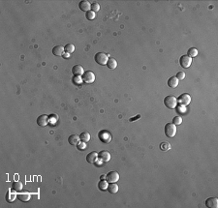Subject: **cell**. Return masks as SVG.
Returning <instances> with one entry per match:
<instances>
[{
  "mask_svg": "<svg viewBox=\"0 0 218 208\" xmlns=\"http://www.w3.org/2000/svg\"><path fill=\"white\" fill-rule=\"evenodd\" d=\"M164 105L170 109H174L177 108V99L175 96H172V95L167 96L165 97V99H164Z\"/></svg>",
  "mask_w": 218,
  "mask_h": 208,
  "instance_id": "6da1fadb",
  "label": "cell"
},
{
  "mask_svg": "<svg viewBox=\"0 0 218 208\" xmlns=\"http://www.w3.org/2000/svg\"><path fill=\"white\" fill-rule=\"evenodd\" d=\"M164 132L168 137H174L177 134V126L172 123H167L164 127Z\"/></svg>",
  "mask_w": 218,
  "mask_h": 208,
  "instance_id": "7a4b0ae2",
  "label": "cell"
},
{
  "mask_svg": "<svg viewBox=\"0 0 218 208\" xmlns=\"http://www.w3.org/2000/svg\"><path fill=\"white\" fill-rule=\"evenodd\" d=\"M94 59L96 61V63L99 64V65H107L108 62V55L104 52H97L94 56Z\"/></svg>",
  "mask_w": 218,
  "mask_h": 208,
  "instance_id": "3957f363",
  "label": "cell"
},
{
  "mask_svg": "<svg viewBox=\"0 0 218 208\" xmlns=\"http://www.w3.org/2000/svg\"><path fill=\"white\" fill-rule=\"evenodd\" d=\"M81 78H83V82H86V83H92V82H94V80H95V75H94V73L91 71L84 72L83 75L81 76Z\"/></svg>",
  "mask_w": 218,
  "mask_h": 208,
  "instance_id": "277c9868",
  "label": "cell"
},
{
  "mask_svg": "<svg viewBox=\"0 0 218 208\" xmlns=\"http://www.w3.org/2000/svg\"><path fill=\"white\" fill-rule=\"evenodd\" d=\"M177 102L179 103L180 106H187L189 104L191 103V97H190V95L187 94V93L181 94L180 96H179V98L177 99Z\"/></svg>",
  "mask_w": 218,
  "mask_h": 208,
  "instance_id": "5b68a950",
  "label": "cell"
},
{
  "mask_svg": "<svg viewBox=\"0 0 218 208\" xmlns=\"http://www.w3.org/2000/svg\"><path fill=\"white\" fill-rule=\"evenodd\" d=\"M106 180L109 183H115L119 180V174L117 171H110L106 175Z\"/></svg>",
  "mask_w": 218,
  "mask_h": 208,
  "instance_id": "8992f818",
  "label": "cell"
},
{
  "mask_svg": "<svg viewBox=\"0 0 218 208\" xmlns=\"http://www.w3.org/2000/svg\"><path fill=\"white\" fill-rule=\"evenodd\" d=\"M192 63V58L190 56H188L187 54L182 55L179 59V64L182 68H189Z\"/></svg>",
  "mask_w": 218,
  "mask_h": 208,
  "instance_id": "52a82bcc",
  "label": "cell"
},
{
  "mask_svg": "<svg viewBox=\"0 0 218 208\" xmlns=\"http://www.w3.org/2000/svg\"><path fill=\"white\" fill-rule=\"evenodd\" d=\"M98 136H99V139H100L101 141H103L105 143H109L112 140L111 134H110L109 132H107V131H101L100 133H99Z\"/></svg>",
  "mask_w": 218,
  "mask_h": 208,
  "instance_id": "ba28073f",
  "label": "cell"
},
{
  "mask_svg": "<svg viewBox=\"0 0 218 208\" xmlns=\"http://www.w3.org/2000/svg\"><path fill=\"white\" fill-rule=\"evenodd\" d=\"M49 122H50V119H49V117H48V115L46 114H42L37 118V124L40 126V127H46V126H48V124H49Z\"/></svg>",
  "mask_w": 218,
  "mask_h": 208,
  "instance_id": "9c48e42d",
  "label": "cell"
},
{
  "mask_svg": "<svg viewBox=\"0 0 218 208\" xmlns=\"http://www.w3.org/2000/svg\"><path fill=\"white\" fill-rule=\"evenodd\" d=\"M206 206L208 208H217L218 207V198H208L205 202Z\"/></svg>",
  "mask_w": 218,
  "mask_h": 208,
  "instance_id": "30bf717a",
  "label": "cell"
},
{
  "mask_svg": "<svg viewBox=\"0 0 218 208\" xmlns=\"http://www.w3.org/2000/svg\"><path fill=\"white\" fill-rule=\"evenodd\" d=\"M98 157L103 163H107L111 160V154L107 150H103V151H101V152H99Z\"/></svg>",
  "mask_w": 218,
  "mask_h": 208,
  "instance_id": "8fae6325",
  "label": "cell"
},
{
  "mask_svg": "<svg viewBox=\"0 0 218 208\" xmlns=\"http://www.w3.org/2000/svg\"><path fill=\"white\" fill-rule=\"evenodd\" d=\"M79 8L83 11V12H88L91 9V4L89 3L87 0H83V1H81L80 3H79Z\"/></svg>",
  "mask_w": 218,
  "mask_h": 208,
  "instance_id": "7c38bea8",
  "label": "cell"
},
{
  "mask_svg": "<svg viewBox=\"0 0 218 208\" xmlns=\"http://www.w3.org/2000/svg\"><path fill=\"white\" fill-rule=\"evenodd\" d=\"M97 159H98V153H96L95 151L90 152L86 155V161L88 162L89 164H95Z\"/></svg>",
  "mask_w": 218,
  "mask_h": 208,
  "instance_id": "4fadbf2b",
  "label": "cell"
},
{
  "mask_svg": "<svg viewBox=\"0 0 218 208\" xmlns=\"http://www.w3.org/2000/svg\"><path fill=\"white\" fill-rule=\"evenodd\" d=\"M81 141L80 136L78 135H71V136L68 137V142L72 145H78Z\"/></svg>",
  "mask_w": 218,
  "mask_h": 208,
  "instance_id": "5bb4252c",
  "label": "cell"
},
{
  "mask_svg": "<svg viewBox=\"0 0 218 208\" xmlns=\"http://www.w3.org/2000/svg\"><path fill=\"white\" fill-rule=\"evenodd\" d=\"M72 73L74 76H83V73H84V70L83 68V66L81 65H75L74 67L72 68Z\"/></svg>",
  "mask_w": 218,
  "mask_h": 208,
  "instance_id": "9a60e30c",
  "label": "cell"
},
{
  "mask_svg": "<svg viewBox=\"0 0 218 208\" xmlns=\"http://www.w3.org/2000/svg\"><path fill=\"white\" fill-rule=\"evenodd\" d=\"M178 83H179V80H177V77H172L169 78L168 80V86L170 88H175V87H177Z\"/></svg>",
  "mask_w": 218,
  "mask_h": 208,
  "instance_id": "2e32d148",
  "label": "cell"
},
{
  "mask_svg": "<svg viewBox=\"0 0 218 208\" xmlns=\"http://www.w3.org/2000/svg\"><path fill=\"white\" fill-rule=\"evenodd\" d=\"M64 47L62 46H55L52 49V53L55 56H62L64 54Z\"/></svg>",
  "mask_w": 218,
  "mask_h": 208,
  "instance_id": "e0dca14e",
  "label": "cell"
},
{
  "mask_svg": "<svg viewBox=\"0 0 218 208\" xmlns=\"http://www.w3.org/2000/svg\"><path fill=\"white\" fill-rule=\"evenodd\" d=\"M18 199H19L22 202H26L30 199V194L27 192H23L21 194H18Z\"/></svg>",
  "mask_w": 218,
  "mask_h": 208,
  "instance_id": "ac0fdd59",
  "label": "cell"
},
{
  "mask_svg": "<svg viewBox=\"0 0 218 208\" xmlns=\"http://www.w3.org/2000/svg\"><path fill=\"white\" fill-rule=\"evenodd\" d=\"M18 198V195H17L16 193H14L13 191L9 190L6 194V200L8 202H13L15 199Z\"/></svg>",
  "mask_w": 218,
  "mask_h": 208,
  "instance_id": "d6986e66",
  "label": "cell"
},
{
  "mask_svg": "<svg viewBox=\"0 0 218 208\" xmlns=\"http://www.w3.org/2000/svg\"><path fill=\"white\" fill-rule=\"evenodd\" d=\"M107 67L111 70H114L117 67V61L115 60V58H109L107 62Z\"/></svg>",
  "mask_w": 218,
  "mask_h": 208,
  "instance_id": "ffe728a7",
  "label": "cell"
},
{
  "mask_svg": "<svg viewBox=\"0 0 218 208\" xmlns=\"http://www.w3.org/2000/svg\"><path fill=\"white\" fill-rule=\"evenodd\" d=\"M22 188H23V185H22L21 182H19V181L13 182L12 189L15 191V192H21V191L22 190Z\"/></svg>",
  "mask_w": 218,
  "mask_h": 208,
  "instance_id": "44dd1931",
  "label": "cell"
},
{
  "mask_svg": "<svg viewBox=\"0 0 218 208\" xmlns=\"http://www.w3.org/2000/svg\"><path fill=\"white\" fill-rule=\"evenodd\" d=\"M107 190L111 194H117L118 192V185L115 183H111V184H109Z\"/></svg>",
  "mask_w": 218,
  "mask_h": 208,
  "instance_id": "7402d4cb",
  "label": "cell"
},
{
  "mask_svg": "<svg viewBox=\"0 0 218 208\" xmlns=\"http://www.w3.org/2000/svg\"><path fill=\"white\" fill-rule=\"evenodd\" d=\"M80 139L83 142H88L90 140V134L88 132H83L81 135H80Z\"/></svg>",
  "mask_w": 218,
  "mask_h": 208,
  "instance_id": "603a6c76",
  "label": "cell"
},
{
  "mask_svg": "<svg viewBox=\"0 0 218 208\" xmlns=\"http://www.w3.org/2000/svg\"><path fill=\"white\" fill-rule=\"evenodd\" d=\"M64 51L68 53V54H72L73 52L75 51V46L73 44H67L66 46L64 47Z\"/></svg>",
  "mask_w": 218,
  "mask_h": 208,
  "instance_id": "cb8c5ba5",
  "label": "cell"
},
{
  "mask_svg": "<svg viewBox=\"0 0 218 208\" xmlns=\"http://www.w3.org/2000/svg\"><path fill=\"white\" fill-rule=\"evenodd\" d=\"M108 186H109V182L106 179L105 180H100V182L98 183V188L101 191H106L108 189Z\"/></svg>",
  "mask_w": 218,
  "mask_h": 208,
  "instance_id": "d4e9b609",
  "label": "cell"
},
{
  "mask_svg": "<svg viewBox=\"0 0 218 208\" xmlns=\"http://www.w3.org/2000/svg\"><path fill=\"white\" fill-rule=\"evenodd\" d=\"M172 148V145L170 144V142H167V141H164L162 143H160V149L164 151V152H167V151H169L170 149Z\"/></svg>",
  "mask_w": 218,
  "mask_h": 208,
  "instance_id": "484cf974",
  "label": "cell"
},
{
  "mask_svg": "<svg viewBox=\"0 0 218 208\" xmlns=\"http://www.w3.org/2000/svg\"><path fill=\"white\" fill-rule=\"evenodd\" d=\"M72 80H73V83L76 84V85H81V84L83 82V78H81V76H74Z\"/></svg>",
  "mask_w": 218,
  "mask_h": 208,
  "instance_id": "4316f807",
  "label": "cell"
},
{
  "mask_svg": "<svg viewBox=\"0 0 218 208\" xmlns=\"http://www.w3.org/2000/svg\"><path fill=\"white\" fill-rule=\"evenodd\" d=\"M187 55L190 56V57H195V56L198 55V49L196 47H191V49H188V52H187Z\"/></svg>",
  "mask_w": 218,
  "mask_h": 208,
  "instance_id": "83f0119b",
  "label": "cell"
},
{
  "mask_svg": "<svg viewBox=\"0 0 218 208\" xmlns=\"http://www.w3.org/2000/svg\"><path fill=\"white\" fill-rule=\"evenodd\" d=\"M96 16V13L93 12V11H88V12L86 13V19H88V21H92V19H94Z\"/></svg>",
  "mask_w": 218,
  "mask_h": 208,
  "instance_id": "f1b7e54d",
  "label": "cell"
},
{
  "mask_svg": "<svg viewBox=\"0 0 218 208\" xmlns=\"http://www.w3.org/2000/svg\"><path fill=\"white\" fill-rule=\"evenodd\" d=\"M181 123H182V118H181L180 116L174 117V119H172V124H175V126H177V125H180Z\"/></svg>",
  "mask_w": 218,
  "mask_h": 208,
  "instance_id": "f546056e",
  "label": "cell"
},
{
  "mask_svg": "<svg viewBox=\"0 0 218 208\" xmlns=\"http://www.w3.org/2000/svg\"><path fill=\"white\" fill-rule=\"evenodd\" d=\"M100 10V5H99L98 2H93L91 4V11L93 12H98V11Z\"/></svg>",
  "mask_w": 218,
  "mask_h": 208,
  "instance_id": "4dcf8cb0",
  "label": "cell"
},
{
  "mask_svg": "<svg viewBox=\"0 0 218 208\" xmlns=\"http://www.w3.org/2000/svg\"><path fill=\"white\" fill-rule=\"evenodd\" d=\"M177 78L178 80H182L185 78V73L184 72H178L177 74Z\"/></svg>",
  "mask_w": 218,
  "mask_h": 208,
  "instance_id": "1f68e13d",
  "label": "cell"
},
{
  "mask_svg": "<svg viewBox=\"0 0 218 208\" xmlns=\"http://www.w3.org/2000/svg\"><path fill=\"white\" fill-rule=\"evenodd\" d=\"M177 112H180V113H185L186 112V106H184L179 105L177 108Z\"/></svg>",
  "mask_w": 218,
  "mask_h": 208,
  "instance_id": "d6a6232c",
  "label": "cell"
},
{
  "mask_svg": "<svg viewBox=\"0 0 218 208\" xmlns=\"http://www.w3.org/2000/svg\"><path fill=\"white\" fill-rule=\"evenodd\" d=\"M86 143L81 141L78 144V148H79V149H84V148H86Z\"/></svg>",
  "mask_w": 218,
  "mask_h": 208,
  "instance_id": "836d02e7",
  "label": "cell"
},
{
  "mask_svg": "<svg viewBox=\"0 0 218 208\" xmlns=\"http://www.w3.org/2000/svg\"><path fill=\"white\" fill-rule=\"evenodd\" d=\"M141 117V115H137V116H136L135 118H131V119H130V121H136V119H138V118H140Z\"/></svg>",
  "mask_w": 218,
  "mask_h": 208,
  "instance_id": "e575fe53",
  "label": "cell"
},
{
  "mask_svg": "<svg viewBox=\"0 0 218 208\" xmlns=\"http://www.w3.org/2000/svg\"><path fill=\"white\" fill-rule=\"evenodd\" d=\"M105 179H106V175H101L100 180H105Z\"/></svg>",
  "mask_w": 218,
  "mask_h": 208,
  "instance_id": "d590c367",
  "label": "cell"
}]
</instances>
